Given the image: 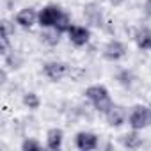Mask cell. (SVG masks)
<instances>
[{"label":"cell","instance_id":"20","mask_svg":"<svg viewBox=\"0 0 151 151\" xmlns=\"http://www.w3.org/2000/svg\"><path fill=\"white\" fill-rule=\"evenodd\" d=\"M14 25L16 23H11L9 20H2V37L4 41H11V36L14 34Z\"/></svg>","mask_w":151,"mask_h":151},{"label":"cell","instance_id":"21","mask_svg":"<svg viewBox=\"0 0 151 151\" xmlns=\"http://www.w3.org/2000/svg\"><path fill=\"white\" fill-rule=\"evenodd\" d=\"M142 11H144L146 18H151V0H144V6H142Z\"/></svg>","mask_w":151,"mask_h":151},{"label":"cell","instance_id":"1","mask_svg":"<svg viewBox=\"0 0 151 151\" xmlns=\"http://www.w3.org/2000/svg\"><path fill=\"white\" fill-rule=\"evenodd\" d=\"M84 96L91 103V107L96 112H100V114H105L114 105V100L110 96V91L103 84H91L89 87H86Z\"/></svg>","mask_w":151,"mask_h":151},{"label":"cell","instance_id":"4","mask_svg":"<svg viewBox=\"0 0 151 151\" xmlns=\"http://www.w3.org/2000/svg\"><path fill=\"white\" fill-rule=\"evenodd\" d=\"M101 55L109 62H119L128 55V46L121 39H110V41L105 43V46L101 50Z\"/></svg>","mask_w":151,"mask_h":151},{"label":"cell","instance_id":"9","mask_svg":"<svg viewBox=\"0 0 151 151\" xmlns=\"http://www.w3.org/2000/svg\"><path fill=\"white\" fill-rule=\"evenodd\" d=\"M75 147L80 151H94L100 147V137L94 132L82 130L75 135Z\"/></svg>","mask_w":151,"mask_h":151},{"label":"cell","instance_id":"8","mask_svg":"<svg viewBox=\"0 0 151 151\" xmlns=\"http://www.w3.org/2000/svg\"><path fill=\"white\" fill-rule=\"evenodd\" d=\"M68 41L73 45V46H77V48H82L86 45H89L91 41V29L87 25H71V29L68 30Z\"/></svg>","mask_w":151,"mask_h":151},{"label":"cell","instance_id":"6","mask_svg":"<svg viewBox=\"0 0 151 151\" xmlns=\"http://www.w3.org/2000/svg\"><path fill=\"white\" fill-rule=\"evenodd\" d=\"M82 14H84V20H86L87 25L96 27V29L105 27V13H103V7L98 2H87L84 6Z\"/></svg>","mask_w":151,"mask_h":151},{"label":"cell","instance_id":"19","mask_svg":"<svg viewBox=\"0 0 151 151\" xmlns=\"http://www.w3.org/2000/svg\"><path fill=\"white\" fill-rule=\"evenodd\" d=\"M41 147H43V142H39L34 137H25L22 140V144H20L22 151H34V149H41Z\"/></svg>","mask_w":151,"mask_h":151},{"label":"cell","instance_id":"15","mask_svg":"<svg viewBox=\"0 0 151 151\" xmlns=\"http://www.w3.org/2000/svg\"><path fill=\"white\" fill-rule=\"evenodd\" d=\"M116 80H117V84L123 86L124 89H132L133 84H135V80H137V77H135V73H133L132 69L124 68V69H119V71H117Z\"/></svg>","mask_w":151,"mask_h":151},{"label":"cell","instance_id":"22","mask_svg":"<svg viewBox=\"0 0 151 151\" xmlns=\"http://www.w3.org/2000/svg\"><path fill=\"white\" fill-rule=\"evenodd\" d=\"M109 2H110V6H114V7H119V6L126 4L128 0H109Z\"/></svg>","mask_w":151,"mask_h":151},{"label":"cell","instance_id":"11","mask_svg":"<svg viewBox=\"0 0 151 151\" xmlns=\"http://www.w3.org/2000/svg\"><path fill=\"white\" fill-rule=\"evenodd\" d=\"M119 144H121L124 149H130V151L140 149V147L144 146V139H142L140 130L130 128V132H126V133H123V135L119 137Z\"/></svg>","mask_w":151,"mask_h":151},{"label":"cell","instance_id":"13","mask_svg":"<svg viewBox=\"0 0 151 151\" xmlns=\"http://www.w3.org/2000/svg\"><path fill=\"white\" fill-rule=\"evenodd\" d=\"M133 41L135 46L142 52H149L151 50V29L149 27H139L133 34Z\"/></svg>","mask_w":151,"mask_h":151},{"label":"cell","instance_id":"7","mask_svg":"<svg viewBox=\"0 0 151 151\" xmlns=\"http://www.w3.org/2000/svg\"><path fill=\"white\" fill-rule=\"evenodd\" d=\"M128 114H130V110L124 105L114 103L103 116H105V121L110 128H121L123 124L128 123Z\"/></svg>","mask_w":151,"mask_h":151},{"label":"cell","instance_id":"5","mask_svg":"<svg viewBox=\"0 0 151 151\" xmlns=\"http://www.w3.org/2000/svg\"><path fill=\"white\" fill-rule=\"evenodd\" d=\"M64 9L57 4H46L39 9V18H37V25L41 29H50L55 27V23L59 22V18L62 16Z\"/></svg>","mask_w":151,"mask_h":151},{"label":"cell","instance_id":"17","mask_svg":"<svg viewBox=\"0 0 151 151\" xmlns=\"http://www.w3.org/2000/svg\"><path fill=\"white\" fill-rule=\"evenodd\" d=\"M22 64H23V59L18 55V52L11 50L9 53L4 55V66H6L7 69H13V71H14V69H20Z\"/></svg>","mask_w":151,"mask_h":151},{"label":"cell","instance_id":"14","mask_svg":"<svg viewBox=\"0 0 151 151\" xmlns=\"http://www.w3.org/2000/svg\"><path fill=\"white\" fill-rule=\"evenodd\" d=\"M60 37L62 34L55 29V27H50V29H41V34H39V41L48 46V48H55L59 43H60Z\"/></svg>","mask_w":151,"mask_h":151},{"label":"cell","instance_id":"2","mask_svg":"<svg viewBox=\"0 0 151 151\" xmlns=\"http://www.w3.org/2000/svg\"><path fill=\"white\" fill-rule=\"evenodd\" d=\"M128 126L133 130H146L151 126V107L149 105H142L137 103L130 109L128 114Z\"/></svg>","mask_w":151,"mask_h":151},{"label":"cell","instance_id":"12","mask_svg":"<svg viewBox=\"0 0 151 151\" xmlns=\"http://www.w3.org/2000/svg\"><path fill=\"white\" fill-rule=\"evenodd\" d=\"M62 144H64V132H62V128H57V126L50 128L46 132L45 147L50 149V151H59L62 147Z\"/></svg>","mask_w":151,"mask_h":151},{"label":"cell","instance_id":"18","mask_svg":"<svg viewBox=\"0 0 151 151\" xmlns=\"http://www.w3.org/2000/svg\"><path fill=\"white\" fill-rule=\"evenodd\" d=\"M71 25H73V22H71V16L64 11L62 13V16L59 18V22L55 23V29L60 32V34H68V30L71 29Z\"/></svg>","mask_w":151,"mask_h":151},{"label":"cell","instance_id":"16","mask_svg":"<svg viewBox=\"0 0 151 151\" xmlns=\"http://www.w3.org/2000/svg\"><path fill=\"white\" fill-rule=\"evenodd\" d=\"M22 103H23V107L25 109H29V110H39L41 109V98H39V94L36 93V91H27L23 96H22Z\"/></svg>","mask_w":151,"mask_h":151},{"label":"cell","instance_id":"3","mask_svg":"<svg viewBox=\"0 0 151 151\" xmlns=\"http://www.w3.org/2000/svg\"><path fill=\"white\" fill-rule=\"evenodd\" d=\"M41 73L48 82L57 84V82H62L69 75V66L62 60H46L41 68Z\"/></svg>","mask_w":151,"mask_h":151},{"label":"cell","instance_id":"10","mask_svg":"<svg viewBox=\"0 0 151 151\" xmlns=\"http://www.w3.org/2000/svg\"><path fill=\"white\" fill-rule=\"evenodd\" d=\"M37 18H39V11L36 7H22L14 14V23L20 29L30 30L34 25H37Z\"/></svg>","mask_w":151,"mask_h":151}]
</instances>
